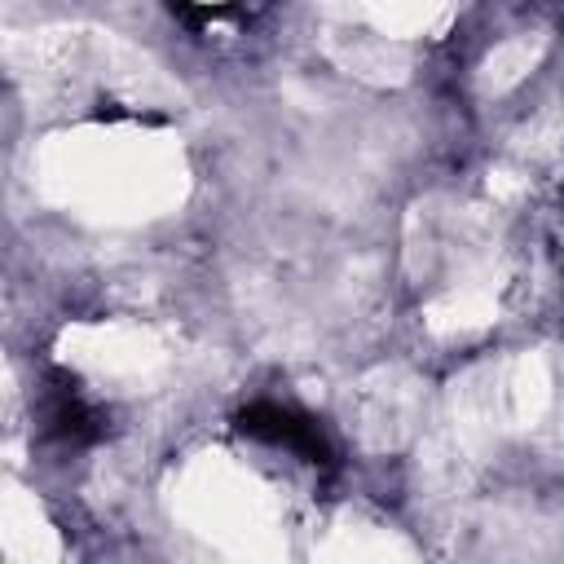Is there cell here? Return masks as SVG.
Returning <instances> with one entry per match:
<instances>
[{
  "label": "cell",
  "instance_id": "6da1fadb",
  "mask_svg": "<svg viewBox=\"0 0 564 564\" xmlns=\"http://www.w3.org/2000/svg\"><path fill=\"white\" fill-rule=\"evenodd\" d=\"M238 432H247V436H256L264 445H282V449H291L295 458H304L313 467L330 463V445L317 432V423L295 414V410H286V405H278V401H251L238 414Z\"/></svg>",
  "mask_w": 564,
  "mask_h": 564
},
{
  "label": "cell",
  "instance_id": "7a4b0ae2",
  "mask_svg": "<svg viewBox=\"0 0 564 564\" xmlns=\"http://www.w3.org/2000/svg\"><path fill=\"white\" fill-rule=\"evenodd\" d=\"M44 427L48 436H57L62 445H88L101 436V410L79 392L75 379H57L44 392Z\"/></svg>",
  "mask_w": 564,
  "mask_h": 564
}]
</instances>
